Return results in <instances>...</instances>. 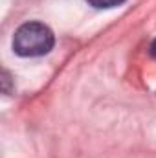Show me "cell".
Returning a JSON list of instances; mask_svg holds the SVG:
<instances>
[{"label":"cell","mask_w":156,"mask_h":158,"mask_svg":"<svg viewBox=\"0 0 156 158\" xmlns=\"http://www.w3.org/2000/svg\"><path fill=\"white\" fill-rule=\"evenodd\" d=\"M55 44L53 31L42 22L22 24L13 37V50L20 57H40L46 55Z\"/></svg>","instance_id":"1"},{"label":"cell","mask_w":156,"mask_h":158,"mask_svg":"<svg viewBox=\"0 0 156 158\" xmlns=\"http://www.w3.org/2000/svg\"><path fill=\"white\" fill-rule=\"evenodd\" d=\"M125 0H88L90 6L97 7V9H109V7H116L119 4H123Z\"/></svg>","instance_id":"2"},{"label":"cell","mask_w":156,"mask_h":158,"mask_svg":"<svg viewBox=\"0 0 156 158\" xmlns=\"http://www.w3.org/2000/svg\"><path fill=\"white\" fill-rule=\"evenodd\" d=\"M151 55H153V57H156V40L151 44Z\"/></svg>","instance_id":"3"}]
</instances>
